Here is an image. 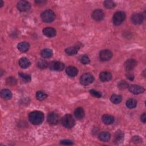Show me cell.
Returning <instances> with one entry per match:
<instances>
[{
  "instance_id": "obj_1",
  "label": "cell",
  "mask_w": 146,
  "mask_h": 146,
  "mask_svg": "<svg viewBox=\"0 0 146 146\" xmlns=\"http://www.w3.org/2000/svg\"><path fill=\"white\" fill-rule=\"evenodd\" d=\"M29 121L34 125L41 124L44 120V114L41 111H35L30 113L29 115Z\"/></svg>"
},
{
  "instance_id": "obj_2",
  "label": "cell",
  "mask_w": 146,
  "mask_h": 146,
  "mask_svg": "<svg viewBox=\"0 0 146 146\" xmlns=\"http://www.w3.org/2000/svg\"><path fill=\"white\" fill-rule=\"evenodd\" d=\"M62 125L67 128H71L75 124V121L73 116L70 114L65 115L61 120Z\"/></svg>"
},
{
  "instance_id": "obj_3",
  "label": "cell",
  "mask_w": 146,
  "mask_h": 146,
  "mask_svg": "<svg viewBox=\"0 0 146 146\" xmlns=\"http://www.w3.org/2000/svg\"><path fill=\"white\" fill-rule=\"evenodd\" d=\"M40 17L43 22L46 23H51L54 21L55 14L52 10H46L42 13Z\"/></svg>"
},
{
  "instance_id": "obj_4",
  "label": "cell",
  "mask_w": 146,
  "mask_h": 146,
  "mask_svg": "<svg viewBox=\"0 0 146 146\" xmlns=\"http://www.w3.org/2000/svg\"><path fill=\"white\" fill-rule=\"evenodd\" d=\"M125 14L123 11H117L114 14L113 16V18H112L113 23L115 25L119 26L124 22V21L125 20Z\"/></svg>"
},
{
  "instance_id": "obj_5",
  "label": "cell",
  "mask_w": 146,
  "mask_h": 146,
  "mask_svg": "<svg viewBox=\"0 0 146 146\" xmlns=\"http://www.w3.org/2000/svg\"><path fill=\"white\" fill-rule=\"evenodd\" d=\"M94 81V76L90 73L83 74L80 78V82L82 85L87 86L91 84Z\"/></svg>"
},
{
  "instance_id": "obj_6",
  "label": "cell",
  "mask_w": 146,
  "mask_h": 146,
  "mask_svg": "<svg viewBox=\"0 0 146 146\" xmlns=\"http://www.w3.org/2000/svg\"><path fill=\"white\" fill-rule=\"evenodd\" d=\"M48 67L51 70L61 71L64 68V64L61 62L52 61L48 64Z\"/></svg>"
},
{
  "instance_id": "obj_7",
  "label": "cell",
  "mask_w": 146,
  "mask_h": 146,
  "mask_svg": "<svg viewBox=\"0 0 146 146\" xmlns=\"http://www.w3.org/2000/svg\"><path fill=\"white\" fill-rule=\"evenodd\" d=\"M112 52L109 50H103L99 53V58L102 61H108L112 57Z\"/></svg>"
},
{
  "instance_id": "obj_8",
  "label": "cell",
  "mask_w": 146,
  "mask_h": 146,
  "mask_svg": "<svg viewBox=\"0 0 146 146\" xmlns=\"http://www.w3.org/2000/svg\"><path fill=\"white\" fill-rule=\"evenodd\" d=\"M48 122L52 125H56L59 121V116L55 112H51L47 116Z\"/></svg>"
},
{
  "instance_id": "obj_9",
  "label": "cell",
  "mask_w": 146,
  "mask_h": 146,
  "mask_svg": "<svg viewBox=\"0 0 146 146\" xmlns=\"http://www.w3.org/2000/svg\"><path fill=\"white\" fill-rule=\"evenodd\" d=\"M129 91L134 94H139L143 93L144 91V88L139 85L136 84H131L128 87Z\"/></svg>"
},
{
  "instance_id": "obj_10",
  "label": "cell",
  "mask_w": 146,
  "mask_h": 146,
  "mask_svg": "<svg viewBox=\"0 0 146 146\" xmlns=\"http://www.w3.org/2000/svg\"><path fill=\"white\" fill-rule=\"evenodd\" d=\"M17 8L21 11H26L30 9V4L26 1H20L17 3Z\"/></svg>"
},
{
  "instance_id": "obj_11",
  "label": "cell",
  "mask_w": 146,
  "mask_h": 146,
  "mask_svg": "<svg viewBox=\"0 0 146 146\" xmlns=\"http://www.w3.org/2000/svg\"><path fill=\"white\" fill-rule=\"evenodd\" d=\"M144 18V17L142 14L135 13L131 16V21L135 25H139L143 22Z\"/></svg>"
},
{
  "instance_id": "obj_12",
  "label": "cell",
  "mask_w": 146,
  "mask_h": 146,
  "mask_svg": "<svg viewBox=\"0 0 146 146\" xmlns=\"http://www.w3.org/2000/svg\"><path fill=\"white\" fill-rule=\"evenodd\" d=\"M137 65V62L133 59H129L124 63V68L127 71H132Z\"/></svg>"
},
{
  "instance_id": "obj_13",
  "label": "cell",
  "mask_w": 146,
  "mask_h": 146,
  "mask_svg": "<svg viewBox=\"0 0 146 146\" xmlns=\"http://www.w3.org/2000/svg\"><path fill=\"white\" fill-rule=\"evenodd\" d=\"M92 18L96 21H102L104 18V13L100 9L95 10L92 13Z\"/></svg>"
},
{
  "instance_id": "obj_14",
  "label": "cell",
  "mask_w": 146,
  "mask_h": 146,
  "mask_svg": "<svg viewBox=\"0 0 146 146\" xmlns=\"http://www.w3.org/2000/svg\"><path fill=\"white\" fill-rule=\"evenodd\" d=\"M43 34L48 38H52L56 35V30L51 27H45L43 30Z\"/></svg>"
},
{
  "instance_id": "obj_15",
  "label": "cell",
  "mask_w": 146,
  "mask_h": 146,
  "mask_svg": "<svg viewBox=\"0 0 146 146\" xmlns=\"http://www.w3.org/2000/svg\"><path fill=\"white\" fill-rule=\"evenodd\" d=\"M99 79L102 82H106L110 81L112 79V75L110 72L103 71L99 75Z\"/></svg>"
},
{
  "instance_id": "obj_16",
  "label": "cell",
  "mask_w": 146,
  "mask_h": 146,
  "mask_svg": "<svg viewBox=\"0 0 146 146\" xmlns=\"http://www.w3.org/2000/svg\"><path fill=\"white\" fill-rule=\"evenodd\" d=\"M66 72L67 73V74L68 76L74 77V76H75L78 74V69L75 67L70 66L66 68Z\"/></svg>"
},
{
  "instance_id": "obj_17",
  "label": "cell",
  "mask_w": 146,
  "mask_h": 146,
  "mask_svg": "<svg viewBox=\"0 0 146 146\" xmlns=\"http://www.w3.org/2000/svg\"><path fill=\"white\" fill-rule=\"evenodd\" d=\"M102 121L106 125L112 124L115 120L114 117L112 115L107 114L103 115V116L102 117Z\"/></svg>"
},
{
  "instance_id": "obj_18",
  "label": "cell",
  "mask_w": 146,
  "mask_h": 146,
  "mask_svg": "<svg viewBox=\"0 0 146 146\" xmlns=\"http://www.w3.org/2000/svg\"><path fill=\"white\" fill-rule=\"evenodd\" d=\"M79 48L80 46L79 45L75 46L73 47H70L65 50V52L68 55H74L78 53Z\"/></svg>"
},
{
  "instance_id": "obj_19",
  "label": "cell",
  "mask_w": 146,
  "mask_h": 146,
  "mask_svg": "<svg viewBox=\"0 0 146 146\" xmlns=\"http://www.w3.org/2000/svg\"><path fill=\"white\" fill-rule=\"evenodd\" d=\"M31 64V62L29 59L26 57H22L19 60V65L23 68H26L29 67Z\"/></svg>"
},
{
  "instance_id": "obj_20",
  "label": "cell",
  "mask_w": 146,
  "mask_h": 146,
  "mask_svg": "<svg viewBox=\"0 0 146 146\" xmlns=\"http://www.w3.org/2000/svg\"><path fill=\"white\" fill-rule=\"evenodd\" d=\"M123 139H124V133L121 131L118 130L115 133L114 137H113V142L116 143H119L120 142H121Z\"/></svg>"
},
{
  "instance_id": "obj_21",
  "label": "cell",
  "mask_w": 146,
  "mask_h": 146,
  "mask_svg": "<svg viewBox=\"0 0 146 146\" xmlns=\"http://www.w3.org/2000/svg\"><path fill=\"white\" fill-rule=\"evenodd\" d=\"M30 47V44L29 43L26 42H22L19 43L18 46H17V48L18 49L22 52H26L29 50Z\"/></svg>"
},
{
  "instance_id": "obj_22",
  "label": "cell",
  "mask_w": 146,
  "mask_h": 146,
  "mask_svg": "<svg viewBox=\"0 0 146 146\" xmlns=\"http://www.w3.org/2000/svg\"><path fill=\"white\" fill-rule=\"evenodd\" d=\"M1 96L4 100H9L12 97V93L8 89H3L1 91Z\"/></svg>"
},
{
  "instance_id": "obj_23",
  "label": "cell",
  "mask_w": 146,
  "mask_h": 146,
  "mask_svg": "<svg viewBox=\"0 0 146 146\" xmlns=\"http://www.w3.org/2000/svg\"><path fill=\"white\" fill-rule=\"evenodd\" d=\"M84 111L82 107H78L76 108L74 111L75 116L79 120L83 119V117H84Z\"/></svg>"
},
{
  "instance_id": "obj_24",
  "label": "cell",
  "mask_w": 146,
  "mask_h": 146,
  "mask_svg": "<svg viewBox=\"0 0 146 146\" xmlns=\"http://www.w3.org/2000/svg\"><path fill=\"white\" fill-rule=\"evenodd\" d=\"M111 135L108 132H102L99 135V139L103 141H107L110 140Z\"/></svg>"
},
{
  "instance_id": "obj_25",
  "label": "cell",
  "mask_w": 146,
  "mask_h": 146,
  "mask_svg": "<svg viewBox=\"0 0 146 146\" xmlns=\"http://www.w3.org/2000/svg\"><path fill=\"white\" fill-rule=\"evenodd\" d=\"M40 54L44 58H49L52 55V51L51 49L44 48L41 51Z\"/></svg>"
},
{
  "instance_id": "obj_26",
  "label": "cell",
  "mask_w": 146,
  "mask_h": 146,
  "mask_svg": "<svg viewBox=\"0 0 146 146\" xmlns=\"http://www.w3.org/2000/svg\"><path fill=\"white\" fill-rule=\"evenodd\" d=\"M110 100L112 103H113L114 104H118L121 102L122 98L120 95H116V94H113L111 96Z\"/></svg>"
},
{
  "instance_id": "obj_27",
  "label": "cell",
  "mask_w": 146,
  "mask_h": 146,
  "mask_svg": "<svg viewBox=\"0 0 146 146\" xmlns=\"http://www.w3.org/2000/svg\"><path fill=\"white\" fill-rule=\"evenodd\" d=\"M136 105H137V102L136 100L133 99H129L126 102V106L129 109H132L135 108Z\"/></svg>"
},
{
  "instance_id": "obj_28",
  "label": "cell",
  "mask_w": 146,
  "mask_h": 146,
  "mask_svg": "<svg viewBox=\"0 0 146 146\" xmlns=\"http://www.w3.org/2000/svg\"><path fill=\"white\" fill-rule=\"evenodd\" d=\"M47 95L42 91H38L36 93V98L39 101H42L44 100L47 98Z\"/></svg>"
},
{
  "instance_id": "obj_29",
  "label": "cell",
  "mask_w": 146,
  "mask_h": 146,
  "mask_svg": "<svg viewBox=\"0 0 146 146\" xmlns=\"http://www.w3.org/2000/svg\"><path fill=\"white\" fill-rule=\"evenodd\" d=\"M19 76L21 79L25 82H29L31 81V76L30 75L23 72H19Z\"/></svg>"
},
{
  "instance_id": "obj_30",
  "label": "cell",
  "mask_w": 146,
  "mask_h": 146,
  "mask_svg": "<svg viewBox=\"0 0 146 146\" xmlns=\"http://www.w3.org/2000/svg\"><path fill=\"white\" fill-rule=\"evenodd\" d=\"M48 63L45 60H40L37 63V66L40 69H44L48 66Z\"/></svg>"
},
{
  "instance_id": "obj_31",
  "label": "cell",
  "mask_w": 146,
  "mask_h": 146,
  "mask_svg": "<svg viewBox=\"0 0 146 146\" xmlns=\"http://www.w3.org/2000/svg\"><path fill=\"white\" fill-rule=\"evenodd\" d=\"M104 6L107 9H112L115 7V3L112 1L107 0L104 2Z\"/></svg>"
},
{
  "instance_id": "obj_32",
  "label": "cell",
  "mask_w": 146,
  "mask_h": 146,
  "mask_svg": "<svg viewBox=\"0 0 146 146\" xmlns=\"http://www.w3.org/2000/svg\"><path fill=\"white\" fill-rule=\"evenodd\" d=\"M79 60H80V62L83 64H87L90 62V60L88 56L86 55L81 56L79 58Z\"/></svg>"
},
{
  "instance_id": "obj_33",
  "label": "cell",
  "mask_w": 146,
  "mask_h": 146,
  "mask_svg": "<svg viewBox=\"0 0 146 146\" xmlns=\"http://www.w3.org/2000/svg\"><path fill=\"white\" fill-rule=\"evenodd\" d=\"M6 83L10 86L15 85L17 83V80L14 77H8L6 80Z\"/></svg>"
},
{
  "instance_id": "obj_34",
  "label": "cell",
  "mask_w": 146,
  "mask_h": 146,
  "mask_svg": "<svg viewBox=\"0 0 146 146\" xmlns=\"http://www.w3.org/2000/svg\"><path fill=\"white\" fill-rule=\"evenodd\" d=\"M128 84L124 80L120 81V82H119L117 85L118 88H119L120 89H125L126 88H128Z\"/></svg>"
},
{
  "instance_id": "obj_35",
  "label": "cell",
  "mask_w": 146,
  "mask_h": 146,
  "mask_svg": "<svg viewBox=\"0 0 146 146\" xmlns=\"http://www.w3.org/2000/svg\"><path fill=\"white\" fill-rule=\"evenodd\" d=\"M90 93L93 96L96 97V98H100L102 96V94L100 92H99V91H96L95 90H93V89L90 90Z\"/></svg>"
},
{
  "instance_id": "obj_36",
  "label": "cell",
  "mask_w": 146,
  "mask_h": 146,
  "mask_svg": "<svg viewBox=\"0 0 146 146\" xmlns=\"http://www.w3.org/2000/svg\"><path fill=\"white\" fill-rule=\"evenodd\" d=\"M60 144L62 145H72L73 143L69 140H63L60 141Z\"/></svg>"
},
{
  "instance_id": "obj_37",
  "label": "cell",
  "mask_w": 146,
  "mask_h": 146,
  "mask_svg": "<svg viewBox=\"0 0 146 146\" xmlns=\"http://www.w3.org/2000/svg\"><path fill=\"white\" fill-rule=\"evenodd\" d=\"M132 141L136 143H139L140 141H142V140L141 139V138L138 136H133L132 138Z\"/></svg>"
},
{
  "instance_id": "obj_38",
  "label": "cell",
  "mask_w": 146,
  "mask_h": 146,
  "mask_svg": "<svg viewBox=\"0 0 146 146\" xmlns=\"http://www.w3.org/2000/svg\"><path fill=\"white\" fill-rule=\"evenodd\" d=\"M140 120L143 123H145V121H146V116H145V113H143L141 115V117H140Z\"/></svg>"
},
{
  "instance_id": "obj_39",
  "label": "cell",
  "mask_w": 146,
  "mask_h": 146,
  "mask_svg": "<svg viewBox=\"0 0 146 146\" xmlns=\"http://www.w3.org/2000/svg\"><path fill=\"white\" fill-rule=\"evenodd\" d=\"M35 2L36 4H38V5H42L44 4V3L46 2V1H43V0H42V1H35Z\"/></svg>"
},
{
  "instance_id": "obj_40",
  "label": "cell",
  "mask_w": 146,
  "mask_h": 146,
  "mask_svg": "<svg viewBox=\"0 0 146 146\" xmlns=\"http://www.w3.org/2000/svg\"><path fill=\"white\" fill-rule=\"evenodd\" d=\"M127 78H128L129 80H133V79H134V76H133V75H132V74H128L127 75Z\"/></svg>"
},
{
  "instance_id": "obj_41",
  "label": "cell",
  "mask_w": 146,
  "mask_h": 146,
  "mask_svg": "<svg viewBox=\"0 0 146 146\" xmlns=\"http://www.w3.org/2000/svg\"><path fill=\"white\" fill-rule=\"evenodd\" d=\"M0 2H1V7H2V6H3V1H0Z\"/></svg>"
}]
</instances>
